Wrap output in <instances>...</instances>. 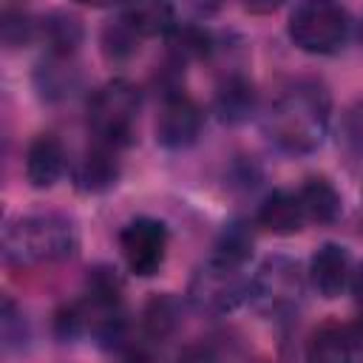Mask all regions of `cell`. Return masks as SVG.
<instances>
[{
  "label": "cell",
  "mask_w": 363,
  "mask_h": 363,
  "mask_svg": "<svg viewBox=\"0 0 363 363\" xmlns=\"http://www.w3.org/2000/svg\"><path fill=\"white\" fill-rule=\"evenodd\" d=\"M252 292V278L244 275L241 264H230L224 258L210 255L207 264L196 269L190 278L187 298L199 312L207 315H227L241 306Z\"/></svg>",
  "instance_id": "obj_5"
},
{
  "label": "cell",
  "mask_w": 363,
  "mask_h": 363,
  "mask_svg": "<svg viewBox=\"0 0 363 363\" xmlns=\"http://www.w3.org/2000/svg\"><path fill=\"white\" fill-rule=\"evenodd\" d=\"M340 145L352 159L363 162V99H357L346 111L343 125H340Z\"/></svg>",
  "instance_id": "obj_23"
},
{
  "label": "cell",
  "mask_w": 363,
  "mask_h": 363,
  "mask_svg": "<svg viewBox=\"0 0 363 363\" xmlns=\"http://www.w3.org/2000/svg\"><path fill=\"white\" fill-rule=\"evenodd\" d=\"M329 111L332 96L320 79H295L267 108L264 133L284 153H312L323 145V136L329 130Z\"/></svg>",
  "instance_id": "obj_1"
},
{
  "label": "cell",
  "mask_w": 363,
  "mask_h": 363,
  "mask_svg": "<svg viewBox=\"0 0 363 363\" xmlns=\"http://www.w3.org/2000/svg\"><path fill=\"white\" fill-rule=\"evenodd\" d=\"M139 113V88L128 79H111L88 99V128L94 142L122 150L133 139Z\"/></svg>",
  "instance_id": "obj_3"
},
{
  "label": "cell",
  "mask_w": 363,
  "mask_h": 363,
  "mask_svg": "<svg viewBox=\"0 0 363 363\" xmlns=\"http://www.w3.org/2000/svg\"><path fill=\"white\" fill-rule=\"evenodd\" d=\"M201 122H204L201 108L184 91L164 94L156 116V142L167 150L190 147L201 133Z\"/></svg>",
  "instance_id": "obj_8"
},
{
  "label": "cell",
  "mask_w": 363,
  "mask_h": 363,
  "mask_svg": "<svg viewBox=\"0 0 363 363\" xmlns=\"http://www.w3.org/2000/svg\"><path fill=\"white\" fill-rule=\"evenodd\" d=\"M99 45H102V54L108 62H125L136 54L139 48V34L136 28L130 26V20L122 14L111 17L105 26H102V34H99Z\"/></svg>",
  "instance_id": "obj_17"
},
{
  "label": "cell",
  "mask_w": 363,
  "mask_h": 363,
  "mask_svg": "<svg viewBox=\"0 0 363 363\" xmlns=\"http://www.w3.org/2000/svg\"><path fill=\"white\" fill-rule=\"evenodd\" d=\"M77 250V230L62 213H28L9 224L3 258L11 267H43L68 258Z\"/></svg>",
  "instance_id": "obj_2"
},
{
  "label": "cell",
  "mask_w": 363,
  "mask_h": 363,
  "mask_svg": "<svg viewBox=\"0 0 363 363\" xmlns=\"http://www.w3.org/2000/svg\"><path fill=\"white\" fill-rule=\"evenodd\" d=\"M0 28H3V43L9 48H17V45H26L34 37L37 23L20 9H3V26Z\"/></svg>",
  "instance_id": "obj_24"
},
{
  "label": "cell",
  "mask_w": 363,
  "mask_h": 363,
  "mask_svg": "<svg viewBox=\"0 0 363 363\" xmlns=\"http://www.w3.org/2000/svg\"><path fill=\"white\" fill-rule=\"evenodd\" d=\"M309 278L320 298H337L352 284V255L343 244H320L309 261Z\"/></svg>",
  "instance_id": "obj_9"
},
{
  "label": "cell",
  "mask_w": 363,
  "mask_h": 363,
  "mask_svg": "<svg viewBox=\"0 0 363 363\" xmlns=\"http://www.w3.org/2000/svg\"><path fill=\"white\" fill-rule=\"evenodd\" d=\"M306 216H303V207L298 201V193L292 190H275L269 193L261 207H258V216H255V224L272 235H292L303 227Z\"/></svg>",
  "instance_id": "obj_12"
},
{
  "label": "cell",
  "mask_w": 363,
  "mask_h": 363,
  "mask_svg": "<svg viewBox=\"0 0 363 363\" xmlns=\"http://www.w3.org/2000/svg\"><path fill=\"white\" fill-rule=\"evenodd\" d=\"M167 227L159 218H133L119 233V252L133 275H153L167 255Z\"/></svg>",
  "instance_id": "obj_6"
},
{
  "label": "cell",
  "mask_w": 363,
  "mask_h": 363,
  "mask_svg": "<svg viewBox=\"0 0 363 363\" xmlns=\"http://www.w3.org/2000/svg\"><path fill=\"white\" fill-rule=\"evenodd\" d=\"M352 292H354L357 303H363V264L352 272Z\"/></svg>",
  "instance_id": "obj_26"
},
{
  "label": "cell",
  "mask_w": 363,
  "mask_h": 363,
  "mask_svg": "<svg viewBox=\"0 0 363 363\" xmlns=\"http://www.w3.org/2000/svg\"><path fill=\"white\" fill-rule=\"evenodd\" d=\"M216 258H224L230 264H247V258L252 255V233L247 224L241 221H233L224 227V233L218 235L216 241V250H213Z\"/></svg>",
  "instance_id": "obj_21"
},
{
  "label": "cell",
  "mask_w": 363,
  "mask_h": 363,
  "mask_svg": "<svg viewBox=\"0 0 363 363\" xmlns=\"http://www.w3.org/2000/svg\"><path fill=\"white\" fill-rule=\"evenodd\" d=\"M176 363H221V357L210 343H190L179 352Z\"/></svg>",
  "instance_id": "obj_25"
},
{
  "label": "cell",
  "mask_w": 363,
  "mask_h": 363,
  "mask_svg": "<svg viewBox=\"0 0 363 363\" xmlns=\"http://www.w3.org/2000/svg\"><path fill=\"white\" fill-rule=\"evenodd\" d=\"M37 31L48 45V54L60 57V60H68L77 51V45L82 43V23H79V17H74L68 11L45 14L37 23Z\"/></svg>",
  "instance_id": "obj_16"
},
{
  "label": "cell",
  "mask_w": 363,
  "mask_h": 363,
  "mask_svg": "<svg viewBox=\"0 0 363 363\" xmlns=\"http://www.w3.org/2000/svg\"><path fill=\"white\" fill-rule=\"evenodd\" d=\"M125 17L130 20L139 37H156V34L170 37V31L179 26L173 6H164V3H142V6L125 9Z\"/></svg>",
  "instance_id": "obj_19"
},
{
  "label": "cell",
  "mask_w": 363,
  "mask_h": 363,
  "mask_svg": "<svg viewBox=\"0 0 363 363\" xmlns=\"http://www.w3.org/2000/svg\"><path fill=\"white\" fill-rule=\"evenodd\" d=\"M179 326V301L167 292L153 295L142 309V332L147 340H164Z\"/></svg>",
  "instance_id": "obj_18"
},
{
  "label": "cell",
  "mask_w": 363,
  "mask_h": 363,
  "mask_svg": "<svg viewBox=\"0 0 363 363\" xmlns=\"http://www.w3.org/2000/svg\"><path fill=\"white\" fill-rule=\"evenodd\" d=\"M286 34L295 43V48L326 57L343 48L349 37V14L343 6L326 3V0L298 3L289 14Z\"/></svg>",
  "instance_id": "obj_4"
},
{
  "label": "cell",
  "mask_w": 363,
  "mask_h": 363,
  "mask_svg": "<svg viewBox=\"0 0 363 363\" xmlns=\"http://www.w3.org/2000/svg\"><path fill=\"white\" fill-rule=\"evenodd\" d=\"M352 332L337 320H323L306 340V363H352Z\"/></svg>",
  "instance_id": "obj_13"
},
{
  "label": "cell",
  "mask_w": 363,
  "mask_h": 363,
  "mask_svg": "<svg viewBox=\"0 0 363 363\" xmlns=\"http://www.w3.org/2000/svg\"><path fill=\"white\" fill-rule=\"evenodd\" d=\"M65 60L60 57H51L48 62H43L37 68V88L45 99H60L65 94H71V85H74V71L71 68H62Z\"/></svg>",
  "instance_id": "obj_22"
},
{
  "label": "cell",
  "mask_w": 363,
  "mask_h": 363,
  "mask_svg": "<svg viewBox=\"0 0 363 363\" xmlns=\"http://www.w3.org/2000/svg\"><path fill=\"white\" fill-rule=\"evenodd\" d=\"M65 170V147L54 133H37L26 147V179L31 187L45 190L60 182Z\"/></svg>",
  "instance_id": "obj_10"
},
{
  "label": "cell",
  "mask_w": 363,
  "mask_h": 363,
  "mask_svg": "<svg viewBox=\"0 0 363 363\" xmlns=\"http://www.w3.org/2000/svg\"><path fill=\"white\" fill-rule=\"evenodd\" d=\"M349 332H352V343L363 349V318H360L354 326H349Z\"/></svg>",
  "instance_id": "obj_27"
},
{
  "label": "cell",
  "mask_w": 363,
  "mask_h": 363,
  "mask_svg": "<svg viewBox=\"0 0 363 363\" xmlns=\"http://www.w3.org/2000/svg\"><path fill=\"white\" fill-rule=\"evenodd\" d=\"M170 51H173V60L176 62H187V60H201L213 51V37L207 28L196 26V23H179L173 31H170Z\"/></svg>",
  "instance_id": "obj_20"
},
{
  "label": "cell",
  "mask_w": 363,
  "mask_h": 363,
  "mask_svg": "<svg viewBox=\"0 0 363 363\" xmlns=\"http://www.w3.org/2000/svg\"><path fill=\"white\" fill-rule=\"evenodd\" d=\"M298 201L303 207L306 221L332 224L340 216V193L326 176H309L298 190Z\"/></svg>",
  "instance_id": "obj_15"
},
{
  "label": "cell",
  "mask_w": 363,
  "mask_h": 363,
  "mask_svg": "<svg viewBox=\"0 0 363 363\" xmlns=\"http://www.w3.org/2000/svg\"><path fill=\"white\" fill-rule=\"evenodd\" d=\"M357 40H360V45H363V17H360V23H357Z\"/></svg>",
  "instance_id": "obj_28"
},
{
  "label": "cell",
  "mask_w": 363,
  "mask_h": 363,
  "mask_svg": "<svg viewBox=\"0 0 363 363\" xmlns=\"http://www.w3.org/2000/svg\"><path fill=\"white\" fill-rule=\"evenodd\" d=\"M301 289H303V281H301L298 264L284 255H275V258H267L261 269L252 275L250 298L267 306L269 312H284L298 303Z\"/></svg>",
  "instance_id": "obj_7"
},
{
  "label": "cell",
  "mask_w": 363,
  "mask_h": 363,
  "mask_svg": "<svg viewBox=\"0 0 363 363\" xmlns=\"http://www.w3.org/2000/svg\"><path fill=\"white\" fill-rule=\"evenodd\" d=\"M255 102H258L255 85L244 74H230L227 79H221L213 105H216V113L224 125H241L252 116Z\"/></svg>",
  "instance_id": "obj_14"
},
{
  "label": "cell",
  "mask_w": 363,
  "mask_h": 363,
  "mask_svg": "<svg viewBox=\"0 0 363 363\" xmlns=\"http://www.w3.org/2000/svg\"><path fill=\"white\" fill-rule=\"evenodd\" d=\"M119 173H122L119 150L111 145L94 142L85 150V156L79 159V164L74 170V182L82 193H105L119 182Z\"/></svg>",
  "instance_id": "obj_11"
}]
</instances>
